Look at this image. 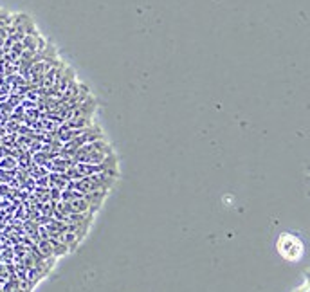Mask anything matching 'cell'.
I'll return each mask as SVG.
<instances>
[{
	"instance_id": "3957f363",
	"label": "cell",
	"mask_w": 310,
	"mask_h": 292,
	"mask_svg": "<svg viewBox=\"0 0 310 292\" xmlns=\"http://www.w3.org/2000/svg\"><path fill=\"white\" fill-rule=\"evenodd\" d=\"M65 202H67L68 209H71V215H73V213H76V215H96V211H94L92 206L87 202V199H85L83 195H78V197L65 200Z\"/></svg>"
},
{
	"instance_id": "6da1fadb",
	"label": "cell",
	"mask_w": 310,
	"mask_h": 292,
	"mask_svg": "<svg viewBox=\"0 0 310 292\" xmlns=\"http://www.w3.org/2000/svg\"><path fill=\"white\" fill-rule=\"evenodd\" d=\"M112 154H114L112 146H110L103 137H99V139H94V141H90V142H85L83 146H80V148L74 152L73 159H74V162L99 164V162H105Z\"/></svg>"
},
{
	"instance_id": "7a4b0ae2",
	"label": "cell",
	"mask_w": 310,
	"mask_h": 292,
	"mask_svg": "<svg viewBox=\"0 0 310 292\" xmlns=\"http://www.w3.org/2000/svg\"><path fill=\"white\" fill-rule=\"evenodd\" d=\"M278 251L285 260L296 262V260H299L303 254V243H301V240L296 238L294 235L283 233L278 240Z\"/></svg>"
}]
</instances>
